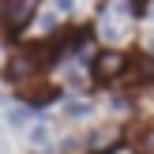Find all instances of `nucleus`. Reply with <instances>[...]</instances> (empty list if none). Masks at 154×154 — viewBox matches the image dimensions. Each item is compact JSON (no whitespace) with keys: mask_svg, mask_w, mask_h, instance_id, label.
Returning <instances> with one entry per match:
<instances>
[{"mask_svg":"<svg viewBox=\"0 0 154 154\" xmlns=\"http://www.w3.org/2000/svg\"><path fill=\"white\" fill-rule=\"evenodd\" d=\"M132 154H154V128H143L132 139Z\"/></svg>","mask_w":154,"mask_h":154,"instance_id":"3","label":"nucleus"},{"mask_svg":"<svg viewBox=\"0 0 154 154\" xmlns=\"http://www.w3.org/2000/svg\"><path fill=\"white\" fill-rule=\"evenodd\" d=\"M19 94L26 98L30 105H45L49 98H57V87H49V83H38V87H34V83H23V87H19Z\"/></svg>","mask_w":154,"mask_h":154,"instance_id":"2","label":"nucleus"},{"mask_svg":"<svg viewBox=\"0 0 154 154\" xmlns=\"http://www.w3.org/2000/svg\"><path fill=\"white\" fill-rule=\"evenodd\" d=\"M124 68H128L124 53H102V57L94 60V75H98V79H113V75H120Z\"/></svg>","mask_w":154,"mask_h":154,"instance_id":"1","label":"nucleus"}]
</instances>
